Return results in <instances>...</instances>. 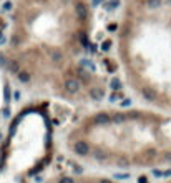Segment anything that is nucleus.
I'll list each match as a JSON object with an SVG mask.
<instances>
[{
  "label": "nucleus",
  "instance_id": "1",
  "mask_svg": "<svg viewBox=\"0 0 171 183\" xmlns=\"http://www.w3.org/2000/svg\"><path fill=\"white\" fill-rule=\"evenodd\" d=\"M73 152L77 153V155H80V157H87V155L90 153V147H88L87 142L78 140V142L73 143Z\"/></svg>",
  "mask_w": 171,
  "mask_h": 183
},
{
  "label": "nucleus",
  "instance_id": "2",
  "mask_svg": "<svg viewBox=\"0 0 171 183\" xmlns=\"http://www.w3.org/2000/svg\"><path fill=\"white\" fill-rule=\"evenodd\" d=\"M75 15H77L78 20H81V22H85L88 17V10H87V5H85L83 2H78L77 5H75Z\"/></svg>",
  "mask_w": 171,
  "mask_h": 183
},
{
  "label": "nucleus",
  "instance_id": "3",
  "mask_svg": "<svg viewBox=\"0 0 171 183\" xmlns=\"http://www.w3.org/2000/svg\"><path fill=\"white\" fill-rule=\"evenodd\" d=\"M63 88H65V92H68V93H77L80 90V82L77 78H68L65 82V85H63Z\"/></svg>",
  "mask_w": 171,
  "mask_h": 183
},
{
  "label": "nucleus",
  "instance_id": "4",
  "mask_svg": "<svg viewBox=\"0 0 171 183\" xmlns=\"http://www.w3.org/2000/svg\"><path fill=\"white\" fill-rule=\"evenodd\" d=\"M90 97L95 102H100L105 97V92H103V88H100V87H93V88H90Z\"/></svg>",
  "mask_w": 171,
  "mask_h": 183
},
{
  "label": "nucleus",
  "instance_id": "5",
  "mask_svg": "<svg viewBox=\"0 0 171 183\" xmlns=\"http://www.w3.org/2000/svg\"><path fill=\"white\" fill-rule=\"evenodd\" d=\"M110 120H111V117H110L108 113H98V115H95L93 123H97V125H103V123H108Z\"/></svg>",
  "mask_w": 171,
  "mask_h": 183
},
{
  "label": "nucleus",
  "instance_id": "6",
  "mask_svg": "<svg viewBox=\"0 0 171 183\" xmlns=\"http://www.w3.org/2000/svg\"><path fill=\"white\" fill-rule=\"evenodd\" d=\"M128 118V115H125V113H115L111 117V120L115 122V123H121V122H125Z\"/></svg>",
  "mask_w": 171,
  "mask_h": 183
},
{
  "label": "nucleus",
  "instance_id": "7",
  "mask_svg": "<svg viewBox=\"0 0 171 183\" xmlns=\"http://www.w3.org/2000/svg\"><path fill=\"white\" fill-rule=\"evenodd\" d=\"M17 77H19V80L22 83H27L28 80H30V73H28V72H19V75H17Z\"/></svg>",
  "mask_w": 171,
  "mask_h": 183
},
{
  "label": "nucleus",
  "instance_id": "8",
  "mask_svg": "<svg viewBox=\"0 0 171 183\" xmlns=\"http://www.w3.org/2000/svg\"><path fill=\"white\" fill-rule=\"evenodd\" d=\"M110 87L113 88V92H118V90H121V82H120L118 78H113L111 83H110Z\"/></svg>",
  "mask_w": 171,
  "mask_h": 183
},
{
  "label": "nucleus",
  "instance_id": "9",
  "mask_svg": "<svg viewBox=\"0 0 171 183\" xmlns=\"http://www.w3.org/2000/svg\"><path fill=\"white\" fill-rule=\"evenodd\" d=\"M148 7L149 9H159L161 7V0H148Z\"/></svg>",
  "mask_w": 171,
  "mask_h": 183
},
{
  "label": "nucleus",
  "instance_id": "10",
  "mask_svg": "<svg viewBox=\"0 0 171 183\" xmlns=\"http://www.w3.org/2000/svg\"><path fill=\"white\" fill-rule=\"evenodd\" d=\"M3 97H5V103H9L10 98H12V92H10L9 87H5V88H3Z\"/></svg>",
  "mask_w": 171,
  "mask_h": 183
},
{
  "label": "nucleus",
  "instance_id": "11",
  "mask_svg": "<svg viewBox=\"0 0 171 183\" xmlns=\"http://www.w3.org/2000/svg\"><path fill=\"white\" fill-rule=\"evenodd\" d=\"M9 70H10V72H13V73H17V72H19V63H17V62H10L9 63Z\"/></svg>",
  "mask_w": 171,
  "mask_h": 183
},
{
  "label": "nucleus",
  "instance_id": "12",
  "mask_svg": "<svg viewBox=\"0 0 171 183\" xmlns=\"http://www.w3.org/2000/svg\"><path fill=\"white\" fill-rule=\"evenodd\" d=\"M110 47H111V42H110V40H105V42L101 43V50H103V52L110 50Z\"/></svg>",
  "mask_w": 171,
  "mask_h": 183
},
{
  "label": "nucleus",
  "instance_id": "13",
  "mask_svg": "<svg viewBox=\"0 0 171 183\" xmlns=\"http://www.w3.org/2000/svg\"><path fill=\"white\" fill-rule=\"evenodd\" d=\"M120 98H121V95L116 93V92H113V93L110 95V102H116V100H120Z\"/></svg>",
  "mask_w": 171,
  "mask_h": 183
},
{
  "label": "nucleus",
  "instance_id": "14",
  "mask_svg": "<svg viewBox=\"0 0 171 183\" xmlns=\"http://www.w3.org/2000/svg\"><path fill=\"white\" fill-rule=\"evenodd\" d=\"M80 40H81V43H83L85 47H90V45H88V38H87L85 33H80Z\"/></svg>",
  "mask_w": 171,
  "mask_h": 183
},
{
  "label": "nucleus",
  "instance_id": "15",
  "mask_svg": "<svg viewBox=\"0 0 171 183\" xmlns=\"http://www.w3.org/2000/svg\"><path fill=\"white\" fill-rule=\"evenodd\" d=\"M81 63H83L85 67H88L90 70H95V65H93V63H91L90 60H81Z\"/></svg>",
  "mask_w": 171,
  "mask_h": 183
},
{
  "label": "nucleus",
  "instance_id": "16",
  "mask_svg": "<svg viewBox=\"0 0 171 183\" xmlns=\"http://www.w3.org/2000/svg\"><path fill=\"white\" fill-rule=\"evenodd\" d=\"M2 115H3L5 118H10V108H9V107H5V108L2 110Z\"/></svg>",
  "mask_w": 171,
  "mask_h": 183
},
{
  "label": "nucleus",
  "instance_id": "17",
  "mask_svg": "<svg viewBox=\"0 0 171 183\" xmlns=\"http://www.w3.org/2000/svg\"><path fill=\"white\" fill-rule=\"evenodd\" d=\"M60 183H75V181H73V178H70V177H63L62 180H60Z\"/></svg>",
  "mask_w": 171,
  "mask_h": 183
},
{
  "label": "nucleus",
  "instance_id": "18",
  "mask_svg": "<svg viewBox=\"0 0 171 183\" xmlns=\"http://www.w3.org/2000/svg\"><path fill=\"white\" fill-rule=\"evenodd\" d=\"M128 105H131V100L130 98H125V100L121 102V107H128Z\"/></svg>",
  "mask_w": 171,
  "mask_h": 183
},
{
  "label": "nucleus",
  "instance_id": "19",
  "mask_svg": "<svg viewBox=\"0 0 171 183\" xmlns=\"http://www.w3.org/2000/svg\"><path fill=\"white\" fill-rule=\"evenodd\" d=\"M138 183H148V178L146 177H140L138 178Z\"/></svg>",
  "mask_w": 171,
  "mask_h": 183
},
{
  "label": "nucleus",
  "instance_id": "20",
  "mask_svg": "<svg viewBox=\"0 0 171 183\" xmlns=\"http://www.w3.org/2000/svg\"><path fill=\"white\" fill-rule=\"evenodd\" d=\"M153 175H155V177H163V171H159V170H153Z\"/></svg>",
  "mask_w": 171,
  "mask_h": 183
},
{
  "label": "nucleus",
  "instance_id": "21",
  "mask_svg": "<svg viewBox=\"0 0 171 183\" xmlns=\"http://www.w3.org/2000/svg\"><path fill=\"white\" fill-rule=\"evenodd\" d=\"M12 9V3L10 2H5V5H3V10H10Z\"/></svg>",
  "mask_w": 171,
  "mask_h": 183
},
{
  "label": "nucleus",
  "instance_id": "22",
  "mask_svg": "<svg viewBox=\"0 0 171 183\" xmlns=\"http://www.w3.org/2000/svg\"><path fill=\"white\" fill-rule=\"evenodd\" d=\"M75 171H77V173H81V167H78V165H75V168H73Z\"/></svg>",
  "mask_w": 171,
  "mask_h": 183
},
{
  "label": "nucleus",
  "instance_id": "23",
  "mask_svg": "<svg viewBox=\"0 0 171 183\" xmlns=\"http://www.w3.org/2000/svg\"><path fill=\"white\" fill-rule=\"evenodd\" d=\"M108 30H116V25H115V23H111V25H108Z\"/></svg>",
  "mask_w": 171,
  "mask_h": 183
},
{
  "label": "nucleus",
  "instance_id": "24",
  "mask_svg": "<svg viewBox=\"0 0 171 183\" xmlns=\"http://www.w3.org/2000/svg\"><path fill=\"white\" fill-rule=\"evenodd\" d=\"M171 175V170H168V171H165V173H163V177H169Z\"/></svg>",
  "mask_w": 171,
  "mask_h": 183
},
{
  "label": "nucleus",
  "instance_id": "25",
  "mask_svg": "<svg viewBox=\"0 0 171 183\" xmlns=\"http://www.w3.org/2000/svg\"><path fill=\"white\" fill-rule=\"evenodd\" d=\"M100 183H111V181H110V180H101Z\"/></svg>",
  "mask_w": 171,
  "mask_h": 183
},
{
  "label": "nucleus",
  "instance_id": "26",
  "mask_svg": "<svg viewBox=\"0 0 171 183\" xmlns=\"http://www.w3.org/2000/svg\"><path fill=\"white\" fill-rule=\"evenodd\" d=\"M166 160H171V153H168V155H166Z\"/></svg>",
  "mask_w": 171,
  "mask_h": 183
},
{
  "label": "nucleus",
  "instance_id": "27",
  "mask_svg": "<svg viewBox=\"0 0 171 183\" xmlns=\"http://www.w3.org/2000/svg\"><path fill=\"white\" fill-rule=\"evenodd\" d=\"M168 3H169V5H171V0H168Z\"/></svg>",
  "mask_w": 171,
  "mask_h": 183
},
{
  "label": "nucleus",
  "instance_id": "28",
  "mask_svg": "<svg viewBox=\"0 0 171 183\" xmlns=\"http://www.w3.org/2000/svg\"><path fill=\"white\" fill-rule=\"evenodd\" d=\"M0 140H2V133H0Z\"/></svg>",
  "mask_w": 171,
  "mask_h": 183
}]
</instances>
